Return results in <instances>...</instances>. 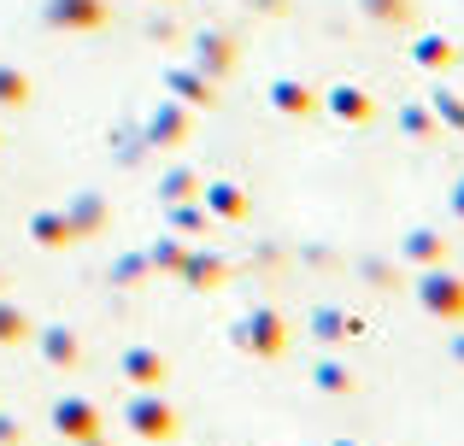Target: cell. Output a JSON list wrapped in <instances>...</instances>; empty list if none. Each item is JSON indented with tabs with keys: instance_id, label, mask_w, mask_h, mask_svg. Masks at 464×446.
Returning a JSON list of instances; mask_svg holds the SVG:
<instances>
[{
	"instance_id": "cell-4",
	"label": "cell",
	"mask_w": 464,
	"mask_h": 446,
	"mask_svg": "<svg viewBox=\"0 0 464 446\" xmlns=\"http://www.w3.org/2000/svg\"><path fill=\"white\" fill-rule=\"evenodd\" d=\"M130 376L153 382V376H159V358H148V353H141V358H130Z\"/></svg>"
},
{
	"instance_id": "cell-5",
	"label": "cell",
	"mask_w": 464,
	"mask_h": 446,
	"mask_svg": "<svg viewBox=\"0 0 464 446\" xmlns=\"http://www.w3.org/2000/svg\"><path fill=\"white\" fill-rule=\"evenodd\" d=\"M0 335H18V318H12V311H0Z\"/></svg>"
},
{
	"instance_id": "cell-1",
	"label": "cell",
	"mask_w": 464,
	"mask_h": 446,
	"mask_svg": "<svg viewBox=\"0 0 464 446\" xmlns=\"http://www.w3.org/2000/svg\"><path fill=\"white\" fill-rule=\"evenodd\" d=\"M130 429L148 435V441H165V435H177V417H170L159 400H141V405H130Z\"/></svg>"
},
{
	"instance_id": "cell-6",
	"label": "cell",
	"mask_w": 464,
	"mask_h": 446,
	"mask_svg": "<svg viewBox=\"0 0 464 446\" xmlns=\"http://www.w3.org/2000/svg\"><path fill=\"white\" fill-rule=\"evenodd\" d=\"M459 212H464V188H459Z\"/></svg>"
},
{
	"instance_id": "cell-2",
	"label": "cell",
	"mask_w": 464,
	"mask_h": 446,
	"mask_svg": "<svg viewBox=\"0 0 464 446\" xmlns=\"http://www.w3.org/2000/svg\"><path fill=\"white\" fill-rule=\"evenodd\" d=\"M53 417H59V429H65L71 441H94V429H101V423H94V412H89L82 400H65Z\"/></svg>"
},
{
	"instance_id": "cell-3",
	"label": "cell",
	"mask_w": 464,
	"mask_h": 446,
	"mask_svg": "<svg viewBox=\"0 0 464 446\" xmlns=\"http://www.w3.org/2000/svg\"><path fill=\"white\" fill-rule=\"evenodd\" d=\"M423 294H430V306H435V311H459V306H464V294H459L453 282H430Z\"/></svg>"
}]
</instances>
